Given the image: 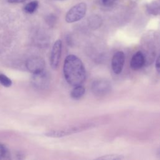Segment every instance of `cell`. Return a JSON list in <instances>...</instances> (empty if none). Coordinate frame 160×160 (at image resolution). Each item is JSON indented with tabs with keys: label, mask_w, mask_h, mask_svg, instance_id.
Masks as SVG:
<instances>
[{
	"label": "cell",
	"mask_w": 160,
	"mask_h": 160,
	"mask_svg": "<svg viewBox=\"0 0 160 160\" xmlns=\"http://www.w3.org/2000/svg\"><path fill=\"white\" fill-rule=\"evenodd\" d=\"M63 73L66 81L72 86L82 84L86 79V69L81 60L75 55H68L64 62Z\"/></svg>",
	"instance_id": "6da1fadb"
},
{
	"label": "cell",
	"mask_w": 160,
	"mask_h": 160,
	"mask_svg": "<svg viewBox=\"0 0 160 160\" xmlns=\"http://www.w3.org/2000/svg\"><path fill=\"white\" fill-rule=\"evenodd\" d=\"M87 5L84 2H79L72 6L66 13L65 20L68 23L77 22L86 15Z\"/></svg>",
	"instance_id": "7a4b0ae2"
},
{
	"label": "cell",
	"mask_w": 160,
	"mask_h": 160,
	"mask_svg": "<svg viewBox=\"0 0 160 160\" xmlns=\"http://www.w3.org/2000/svg\"><path fill=\"white\" fill-rule=\"evenodd\" d=\"M93 126L92 124H86L80 125L78 126H74L71 128H68L62 129L58 130H52L49 131L45 134L46 136L51 138H61L64 136H66L72 134H74L86 129H88Z\"/></svg>",
	"instance_id": "3957f363"
},
{
	"label": "cell",
	"mask_w": 160,
	"mask_h": 160,
	"mask_svg": "<svg viewBox=\"0 0 160 160\" xmlns=\"http://www.w3.org/2000/svg\"><path fill=\"white\" fill-rule=\"evenodd\" d=\"M91 90L95 96H103L111 91V84L106 79H98L92 83Z\"/></svg>",
	"instance_id": "277c9868"
},
{
	"label": "cell",
	"mask_w": 160,
	"mask_h": 160,
	"mask_svg": "<svg viewBox=\"0 0 160 160\" xmlns=\"http://www.w3.org/2000/svg\"><path fill=\"white\" fill-rule=\"evenodd\" d=\"M26 66L29 72L34 74L44 71L46 63L42 58L32 56L28 59L26 62Z\"/></svg>",
	"instance_id": "5b68a950"
},
{
	"label": "cell",
	"mask_w": 160,
	"mask_h": 160,
	"mask_svg": "<svg viewBox=\"0 0 160 160\" xmlns=\"http://www.w3.org/2000/svg\"><path fill=\"white\" fill-rule=\"evenodd\" d=\"M62 52V41L60 39L57 40L52 48L50 55V64L52 69H56L59 64Z\"/></svg>",
	"instance_id": "8992f818"
},
{
	"label": "cell",
	"mask_w": 160,
	"mask_h": 160,
	"mask_svg": "<svg viewBox=\"0 0 160 160\" xmlns=\"http://www.w3.org/2000/svg\"><path fill=\"white\" fill-rule=\"evenodd\" d=\"M124 61L125 56L122 51H118L114 53L111 60V68L115 74H119L121 72Z\"/></svg>",
	"instance_id": "52a82bcc"
},
{
	"label": "cell",
	"mask_w": 160,
	"mask_h": 160,
	"mask_svg": "<svg viewBox=\"0 0 160 160\" xmlns=\"http://www.w3.org/2000/svg\"><path fill=\"white\" fill-rule=\"evenodd\" d=\"M145 65V59L142 51L136 52L131 58L130 66L133 70H138Z\"/></svg>",
	"instance_id": "ba28073f"
},
{
	"label": "cell",
	"mask_w": 160,
	"mask_h": 160,
	"mask_svg": "<svg viewBox=\"0 0 160 160\" xmlns=\"http://www.w3.org/2000/svg\"><path fill=\"white\" fill-rule=\"evenodd\" d=\"M146 9L149 14L153 16L160 15V0H154L148 4Z\"/></svg>",
	"instance_id": "9c48e42d"
},
{
	"label": "cell",
	"mask_w": 160,
	"mask_h": 160,
	"mask_svg": "<svg viewBox=\"0 0 160 160\" xmlns=\"http://www.w3.org/2000/svg\"><path fill=\"white\" fill-rule=\"evenodd\" d=\"M33 78L32 81L34 82V84H35L36 86L38 87H42L44 86L48 83V77L46 76V74L44 72V71L33 74Z\"/></svg>",
	"instance_id": "30bf717a"
},
{
	"label": "cell",
	"mask_w": 160,
	"mask_h": 160,
	"mask_svg": "<svg viewBox=\"0 0 160 160\" xmlns=\"http://www.w3.org/2000/svg\"><path fill=\"white\" fill-rule=\"evenodd\" d=\"M88 22L90 28L92 29H96L101 26L102 19L98 15L93 14L89 17Z\"/></svg>",
	"instance_id": "8fae6325"
},
{
	"label": "cell",
	"mask_w": 160,
	"mask_h": 160,
	"mask_svg": "<svg viewBox=\"0 0 160 160\" xmlns=\"http://www.w3.org/2000/svg\"><path fill=\"white\" fill-rule=\"evenodd\" d=\"M85 93V88L83 86L78 85L74 86V88L71 92V97L74 99H78L81 98Z\"/></svg>",
	"instance_id": "7c38bea8"
},
{
	"label": "cell",
	"mask_w": 160,
	"mask_h": 160,
	"mask_svg": "<svg viewBox=\"0 0 160 160\" xmlns=\"http://www.w3.org/2000/svg\"><path fill=\"white\" fill-rule=\"evenodd\" d=\"M38 6H39V2L38 1L34 0V1H30L29 2H28L25 5V6L24 7V11L26 13L32 14L37 10Z\"/></svg>",
	"instance_id": "4fadbf2b"
},
{
	"label": "cell",
	"mask_w": 160,
	"mask_h": 160,
	"mask_svg": "<svg viewBox=\"0 0 160 160\" xmlns=\"http://www.w3.org/2000/svg\"><path fill=\"white\" fill-rule=\"evenodd\" d=\"M124 159V156L121 154H106L100 157L97 158L96 159L100 160H121Z\"/></svg>",
	"instance_id": "5bb4252c"
},
{
	"label": "cell",
	"mask_w": 160,
	"mask_h": 160,
	"mask_svg": "<svg viewBox=\"0 0 160 160\" xmlns=\"http://www.w3.org/2000/svg\"><path fill=\"white\" fill-rule=\"evenodd\" d=\"M0 83L5 87H10L12 84V81L8 77L3 74H0Z\"/></svg>",
	"instance_id": "9a60e30c"
},
{
	"label": "cell",
	"mask_w": 160,
	"mask_h": 160,
	"mask_svg": "<svg viewBox=\"0 0 160 160\" xmlns=\"http://www.w3.org/2000/svg\"><path fill=\"white\" fill-rule=\"evenodd\" d=\"M117 1V0H99L100 4L104 8L112 7Z\"/></svg>",
	"instance_id": "2e32d148"
},
{
	"label": "cell",
	"mask_w": 160,
	"mask_h": 160,
	"mask_svg": "<svg viewBox=\"0 0 160 160\" xmlns=\"http://www.w3.org/2000/svg\"><path fill=\"white\" fill-rule=\"evenodd\" d=\"M7 152L8 151L6 148L2 144H0V158L5 157L7 154Z\"/></svg>",
	"instance_id": "e0dca14e"
},
{
	"label": "cell",
	"mask_w": 160,
	"mask_h": 160,
	"mask_svg": "<svg viewBox=\"0 0 160 160\" xmlns=\"http://www.w3.org/2000/svg\"><path fill=\"white\" fill-rule=\"evenodd\" d=\"M56 16H54L53 14H49L48 17H47V22L49 24H53L55 22H56Z\"/></svg>",
	"instance_id": "ac0fdd59"
},
{
	"label": "cell",
	"mask_w": 160,
	"mask_h": 160,
	"mask_svg": "<svg viewBox=\"0 0 160 160\" xmlns=\"http://www.w3.org/2000/svg\"><path fill=\"white\" fill-rule=\"evenodd\" d=\"M156 68L157 71L160 74V54L157 58L156 61Z\"/></svg>",
	"instance_id": "d6986e66"
},
{
	"label": "cell",
	"mask_w": 160,
	"mask_h": 160,
	"mask_svg": "<svg viewBox=\"0 0 160 160\" xmlns=\"http://www.w3.org/2000/svg\"><path fill=\"white\" fill-rule=\"evenodd\" d=\"M28 0H8V1L9 3H12V4H15V3H21V2H23L25 1H27Z\"/></svg>",
	"instance_id": "ffe728a7"
}]
</instances>
